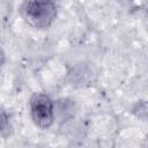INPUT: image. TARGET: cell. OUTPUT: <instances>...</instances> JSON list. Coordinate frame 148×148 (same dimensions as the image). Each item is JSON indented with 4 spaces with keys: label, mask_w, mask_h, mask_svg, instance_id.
Wrapping results in <instances>:
<instances>
[{
    "label": "cell",
    "mask_w": 148,
    "mask_h": 148,
    "mask_svg": "<svg viewBox=\"0 0 148 148\" xmlns=\"http://www.w3.org/2000/svg\"><path fill=\"white\" fill-rule=\"evenodd\" d=\"M18 10L22 18L36 29L51 27L57 17L54 0H23Z\"/></svg>",
    "instance_id": "6da1fadb"
},
{
    "label": "cell",
    "mask_w": 148,
    "mask_h": 148,
    "mask_svg": "<svg viewBox=\"0 0 148 148\" xmlns=\"http://www.w3.org/2000/svg\"><path fill=\"white\" fill-rule=\"evenodd\" d=\"M29 105L31 119L36 126L39 128H49L53 124L56 116L54 104L46 94H34L29 101Z\"/></svg>",
    "instance_id": "7a4b0ae2"
},
{
    "label": "cell",
    "mask_w": 148,
    "mask_h": 148,
    "mask_svg": "<svg viewBox=\"0 0 148 148\" xmlns=\"http://www.w3.org/2000/svg\"><path fill=\"white\" fill-rule=\"evenodd\" d=\"M12 132V125L7 112L0 109V138H7Z\"/></svg>",
    "instance_id": "3957f363"
},
{
    "label": "cell",
    "mask_w": 148,
    "mask_h": 148,
    "mask_svg": "<svg viewBox=\"0 0 148 148\" xmlns=\"http://www.w3.org/2000/svg\"><path fill=\"white\" fill-rule=\"evenodd\" d=\"M3 60H5V56H3V52H2V50L0 49V66L3 64Z\"/></svg>",
    "instance_id": "277c9868"
}]
</instances>
